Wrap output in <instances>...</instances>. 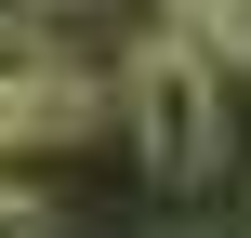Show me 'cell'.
Wrapping results in <instances>:
<instances>
[{
  "instance_id": "6da1fadb",
  "label": "cell",
  "mask_w": 251,
  "mask_h": 238,
  "mask_svg": "<svg viewBox=\"0 0 251 238\" xmlns=\"http://www.w3.org/2000/svg\"><path fill=\"white\" fill-rule=\"evenodd\" d=\"M119 132H132V159H146V185H212L225 146H238V119H225V66H212L199 40L146 26V40L119 53Z\"/></svg>"
},
{
  "instance_id": "7a4b0ae2",
  "label": "cell",
  "mask_w": 251,
  "mask_h": 238,
  "mask_svg": "<svg viewBox=\"0 0 251 238\" xmlns=\"http://www.w3.org/2000/svg\"><path fill=\"white\" fill-rule=\"evenodd\" d=\"M79 132H106V79L40 40L0 53V146H79Z\"/></svg>"
},
{
  "instance_id": "3957f363",
  "label": "cell",
  "mask_w": 251,
  "mask_h": 238,
  "mask_svg": "<svg viewBox=\"0 0 251 238\" xmlns=\"http://www.w3.org/2000/svg\"><path fill=\"white\" fill-rule=\"evenodd\" d=\"M199 53H212V66H251V0H212V13H199Z\"/></svg>"
},
{
  "instance_id": "277c9868",
  "label": "cell",
  "mask_w": 251,
  "mask_h": 238,
  "mask_svg": "<svg viewBox=\"0 0 251 238\" xmlns=\"http://www.w3.org/2000/svg\"><path fill=\"white\" fill-rule=\"evenodd\" d=\"M26 40H40V13H26V0H0V53H26Z\"/></svg>"
},
{
  "instance_id": "5b68a950",
  "label": "cell",
  "mask_w": 251,
  "mask_h": 238,
  "mask_svg": "<svg viewBox=\"0 0 251 238\" xmlns=\"http://www.w3.org/2000/svg\"><path fill=\"white\" fill-rule=\"evenodd\" d=\"M26 13H66V0H26Z\"/></svg>"
}]
</instances>
